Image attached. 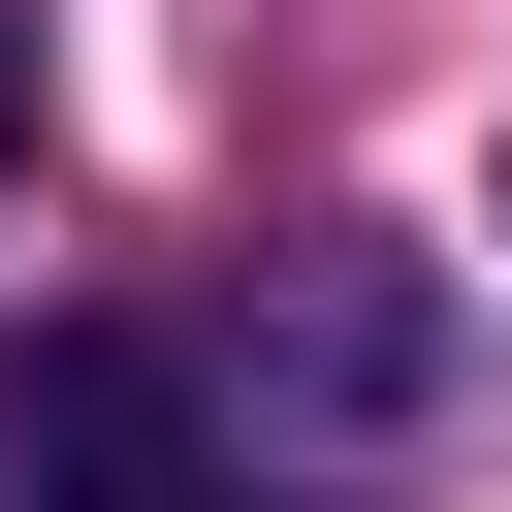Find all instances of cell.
<instances>
[{
  "label": "cell",
  "instance_id": "cell-1",
  "mask_svg": "<svg viewBox=\"0 0 512 512\" xmlns=\"http://www.w3.org/2000/svg\"><path fill=\"white\" fill-rule=\"evenodd\" d=\"M416 384H448V320H416L384 256H320V288H288V416H416Z\"/></svg>",
  "mask_w": 512,
  "mask_h": 512
},
{
  "label": "cell",
  "instance_id": "cell-2",
  "mask_svg": "<svg viewBox=\"0 0 512 512\" xmlns=\"http://www.w3.org/2000/svg\"><path fill=\"white\" fill-rule=\"evenodd\" d=\"M0 160H32V32H0Z\"/></svg>",
  "mask_w": 512,
  "mask_h": 512
},
{
  "label": "cell",
  "instance_id": "cell-3",
  "mask_svg": "<svg viewBox=\"0 0 512 512\" xmlns=\"http://www.w3.org/2000/svg\"><path fill=\"white\" fill-rule=\"evenodd\" d=\"M160 512H256V480H160Z\"/></svg>",
  "mask_w": 512,
  "mask_h": 512
}]
</instances>
